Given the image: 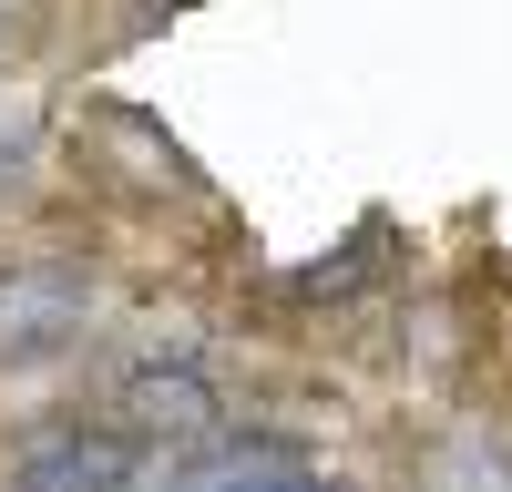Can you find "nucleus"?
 <instances>
[{"instance_id": "nucleus-7", "label": "nucleus", "mask_w": 512, "mask_h": 492, "mask_svg": "<svg viewBox=\"0 0 512 492\" xmlns=\"http://www.w3.org/2000/svg\"><path fill=\"white\" fill-rule=\"evenodd\" d=\"M0 52H11V11H0Z\"/></svg>"}, {"instance_id": "nucleus-4", "label": "nucleus", "mask_w": 512, "mask_h": 492, "mask_svg": "<svg viewBox=\"0 0 512 492\" xmlns=\"http://www.w3.org/2000/svg\"><path fill=\"white\" fill-rule=\"evenodd\" d=\"M164 492H338L287 431H216L164 462Z\"/></svg>"}, {"instance_id": "nucleus-3", "label": "nucleus", "mask_w": 512, "mask_h": 492, "mask_svg": "<svg viewBox=\"0 0 512 492\" xmlns=\"http://www.w3.org/2000/svg\"><path fill=\"white\" fill-rule=\"evenodd\" d=\"M154 462L113 421H52L11 451V492H144Z\"/></svg>"}, {"instance_id": "nucleus-2", "label": "nucleus", "mask_w": 512, "mask_h": 492, "mask_svg": "<svg viewBox=\"0 0 512 492\" xmlns=\"http://www.w3.org/2000/svg\"><path fill=\"white\" fill-rule=\"evenodd\" d=\"M93 339V277L72 257L0 267V369H52Z\"/></svg>"}, {"instance_id": "nucleus-1", "label": "nucleus", "mask_w": 512, "mask_h": 492, "mask_svg": "<svg viewBox=\"0 0 512 492\" xmlns=\"http://www.w3.org/2000/svg\"><path fill=\"white\" fill-rule=\"evenodd\" d=\"M113 431L144 451V462H175V451L195 441H216L226 431V400H216V369L205 359H134L123 369V390H113Z\"/></svg>"}, {"instance_id": "nucleus-8", "label": "nucleus", "mask_w": 512, "mask_h": 492, "mask_svg": "<svg viewBox=\"0 0 512 492\" xmlns=\"http://www.w3.org/2000/svg\"><path fill=\"white\" fill-rule=\"evenodd\" d=\"M144 492H154V482H144Z\"/></svg>"}, {"instance_id": "nucleus-6", "label": "nucleus", "mask_w": 512, "mask_h": 492, "mask_svg": "<svg viewBox=\"0 0 512 492\" xmlns=\"http://www.w3.org/2000/svg\"><path fill=\"white\" fill-rule=\"evenodd\" d=\"M31 134H41V113H31V93H0V185L31 164Z\"/></svg>"}, {"instance_id": "nucleus-5", "label": "nucleus", "mask_w": 512, "mask_h": 492, "mask_svg": "<svg viewBox=\"0 0 512 492\" xmlns=\"http://www.w3.org/2000/svg\"><path fill=\"white\" fill-rule=\"evenodd\" d=\"M431 492H512V451L492 431H461L441 462H431Z\"/></svg>"}]
</instances>
